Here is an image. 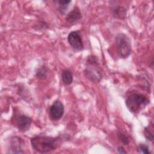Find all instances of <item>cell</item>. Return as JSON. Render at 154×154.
I'll use <instances>...</instances> for the list:
<instances>
[{
    "mask_svg": "<svg viewBox=\"0 0 154 154\" xmlns=\"http://www.w3.org/2000/svg\"><path fill=\"white\" fill-rule=\"evenodd\" d=\"M82 17L81 12L78 7H75L66 16V21L70 25H73L79 20Z\"/></svg>",
    "mask_w": 154,
    "mask_h": 154,
    "instance_id": "obj_8",
    "label": "cell"
},
{
    "mask_svg": "<svg viewBox=\"0 0 154 154\" xmlns=\"http://www.w3.org/2000/svg\"><path fill=\"white\" fill-rule=\"evenodd\" d=\"M117 137H118L119 140L120 141H121L122 143L123 144H124L125 145H128L129 144V139H128V137L124 133L121 132H118Z\"/></svg>",
    "mask_w": 154,
    "mask_h": 154,
    "instance_id": "obj_15",
    "label": "cell"
},
{
    "mask_svg": "<svg viewBox=\"0 0 154 154\" xmlns=\"http://www.w3.org/2000/svg\"><path fill=\"white\" fill-rule=\"evenodd\" d=\"M61 140V137L36 135L31 138V143L33 149L35 151L41 153H45L55 150Z\"/></svg>",
    "mask_w": 154,
    "mask_h": 154,
    "instance_id": "obj_1",
    "label": "cell"
},
{
    "mask_svg": "<svg viewBox=\"0 0 154 154\" xmlns=\"http://www.w3.org/2000/svg\"><path fill=\"white\" fill-rule=\"evenodd\" d=\"M84 73L85 76L91 82H99L102 79V74L98 64L97 59L95 56L91 55L88 58Z\"/></svg>",
    "mask_w": 154,
    "mask_h": 154,
    "instance_id": "obj_3",
    "label": "cell"
},
{
    "mask_svg": "<svg viewBox=\"0 0 154 154\" xmlns=\"http://www.w3.org/2000/svg\"><path fill=\"white\" fill-rule=\"evenodd\" d=\"M144 135L148 140L153 142V132L150 130L149 126L146 127L144 129Z\"/></svg>",
    "mask_w": 154,
    "mask_h": 154,
    "instance_id": "obj_14",
    "label": "cell"
},
{
    "mask_svg": "<svg viewBox=\"0 0 154 154\" xmlns=\"http://www.w3.org/2000/svg\"><path fill=\"white\" fill-rule=\"evenodd\" d=\"M64 108L63 104L58 100H55L49 109V117L52 120H58L63 116Z\"/></svg>",
    "mask_w": 154,
    "mask_h": 154,
    "instance_id": "obj_6",
    "label": "cell"
},
{
    "mask_svg": "<svg viewBox=\"0 0 154 154\" xmlns=\"http://www.w3.org/2000/svg\"><path fill=\"white\" fill-rule=\"evenodd\" d=\"M149 103V99L144 94L138 93H134L126 98L125 103L132 113L137 114L144 109Z\"/></svg>",
    "mask_w": 154,
    "mask_h": 154,
    "instance_id": "obj_2",
    "label": "cell"
},
{
    "mask_svg": "<svg viewBox=\"0 0 154 154\" xmlns=\"http://www.w3.org/2000/svg\"><path fill=\"white\" fill-rule=\"evenodd\" d=\"M61 79L63 83L66 85H70L73 81V76L72 72L67 69L63 71L61 73Z\"/></svg>",
    "mask_w": 154,
    "mask_h": 154,
    "instance_id": "obj_11",
    "label": "cell"
},
{
    "mask_svg": "<svg viewBox=\"0 0 154 154\" xmlns=\"http://www.w3.org/2000/svg\"><path fill=\"white\" fill-rule=\"evenodd\" d=\"M117 53L122 58H128L131 52V43L129 37L124 33L118 34L115 38Z\"/></svg>",
    "mask_w": 154,
    "mask_h": 154,
    "instance_id": "obj_4",
    "label": "cell"
},
{
    "mask_svg": "<svg viewBox=\"0 0 154 154\" xmlns=\"http://www.w3.org/2000/svg\"><path fill=\"white\" fill-rule=\"evenodd\" d=\"M117 150L120 153H126L127 152L124 149L123 147H119L117 148Z\"/></svg>",
    "mask_w": 154,
    "mask_h": 154,
    "instance_id": "obj_17",
    "label": "cell"
},
{
    "mask_svg": "<svg viewBox=\"0 0 154 154\" xmlns=\"http://www.w3.org/2000/svg\"><path fill=\"white\" fill-rule=\"evenodd\" d=\"M16 126L21 132H26L29 128L32 123V119L23 114H19L15 119Z\"/></svg>",
    "mask_w": 154,
    "mask_h": 154,
    "instance_id": "obj_7",
    "label": "cell"
},
{
    "mask_svg": "<svg viewBox=\"0 0 154 154\" xmlns=\"http://www.w3.org/2000/svg\"><path fill=\"white\" fill-rule=\"evenodd\" d=\"M137 150L139 153H143L144 154H149L150 153L149 150L148 146L144 144H140L137 148Z\"/></svg>",
    "mask_w": 154,
    "mask_h": 154,
    "instance_id": "obj_16",
    "label": "cell"
},
{
    "mask_svg": "<svg viewBox=\"0 0 154 154\" xmlns=\"http://www.w3.org/2000/svg\"><path fill=\"white\" fill-rule=\"evenodd\" d=\"M36 76L40 79H45L47 77V70L45 67H42L37 69Z\"/></svg>",
    "mask_w": 154,
    "mask_h": 154,
    "instance_id": "obj_13",
    "label": "cell"
},
{
    "mask_svg": "<svg viewBox=\"0 0 154 154\" xmlns=\"http://www.w3.org/2000/svg\"><path fill=\"white\" fill-rule=\"evenodd\" d=\"M67 41L71 47L76 51H81L84 49V43L79 31H71L67 36Z\"/></svg>",
    "mask_w": 154,
    "mask_h": 154,
    "instance_id": "obj_5",
    "label": "cell"
},
{
    "mask_svg": "<svg viewBox=\"0 0 154 154\" xmlns=\"http://www.w3.org/2000/svg\"><path fill=\"white\" fill-rule=\"evenodd\" d=\"M23 142L22 139L19 137H14L11 138L10 149L11 150V153H22L23 152L22 150L21 146Z\"/></svg>",
    "mask_w": 154,
    "mask_h": 154,
    "instance_id": "obj_9",
    "label": "cell"
},
{
    "mask_svg": "<svg viewBox=\"0 0 154 154\" xmlns=\"http://www.w3.org/2000/svg\"><path fill=\"white\" fill-rule=\"evenodd\" d=\"M58 4V10L59 12L61 14H64L68 8L69 4L71 2V1H66V0H60L57 1Z\"/></svg>",
    "mask_w": 154,
    "mask_h": 154,
    "instance_id": "obj_12",
    "label": "cell"
},
{
    "mask_svg": "<svg viewBox=\"0 0 154 154\" xmlns=\"http://www.w3.org/2000/svg\"><path fill=\"white\" fill-rule=\"evenodd\" d=\"M127 10L123 6L116 5L114 6L112 9V15L115 18L124 19L126 16Z\"/></svg>",
    "mask_w": 154,
    "mask_h": 154,
    "instance_id": "obj_10",
    "label": "cell"
}]
</instances>
